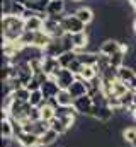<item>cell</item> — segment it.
I'll list each match as a JSON object with an SVG mask.
<instances>
[{
    "mask_svg": "<svg viewBox=\"0 0 136 147\" xmlns=\"http://www.w3.org/2000/svg\"><path fill=\"white\" fill-rule=\"evenodd\" d=\"M73 108L77 111V115H82V116H90L92 115V110H94V99L92 96L85 94L82 98H77L73 101Z\"/></svg>",
    "mask_w": 136,
    "mask_h": 147,
    "instance_id": "cell-3",
    "label": "cell"
},
{
    "mask_svg": "<svg viewBox=\"0 0 136 147\" xmlns=\"http://www.w3.org/2000/svg\"><path fill=\"white\" fill-rule=\"evenodd\" d=\"M77 58H78V53L73 50V51H65L58 60H60V63H61V67H63V69H68V67H70Z\"/></svg>",
    "mask_w": 136,
    "mask_h": 147,
    "instance_id": "cell-21",
    "label": "cell"
},
{
    "mask_svg": "<svg viewBox=\"0 0 136 147\" xmlns=\"http://www.w3.org/2000/svg\"><path fill=\"white\" fill-rule=\"evenodd\" d=\"M131 115H133V118H135V120H136V110L133 111V113H131Z\"/></svg>",
    "mask_w": 136,
    "mask_h": 147,
    "instance_id": "cell-32",
    "label": "cell"
},
{
    "mask_svg": "<svg viewBox=\"0 0 136 147\" xmlns=\"http://www.w3.org/2000/svg\"><path fill=\"white\" fill-rule=\"evenodd\" d=\"M43 26H44V19L39 17V14L34 16V17H31V19H27V21H24V29H26V31H31V33L41 31Z\"/></svg>",
    "mask_w": 136,
    "mask_h": 147,
    "instance_id": "cell-15",
    "label": "cell"
},
{
    "mask_svg": "<svg viewBox=\"0 0 136 147\" xmlns=\"http://www.w3.org/2000/svg\"><path fill=\"white\" fill-rule=\"evenodd\" d=\"M63 67H61V63H60V60L58 58H55V57H43V72L46 74L48 77H56V74L60 72Z\"/></svg>",
    "mask_w": 136,
    "mask_h": 147,
    "instance_id": "cell-6",
    "label": "cell"
},
{
    "mask_svg": "<svg viewBox=\"0 0 136 147\" xmlns=\"http://www.w3.org/2000/svg\"><path fill=\"white\" fill-rule=\"evenodd\" d=\"M75 16H77L85 26H89V24L94 21V17H95V16H94V10H92L90 7H78L77 12H75Z\"/></svg>",
    "mask_w": 136,
    "mask_h": 147,
    "instance_id": "cell-16",
    "label": "cell"
},
{
    "mask_svg": "<svg viewBox=\"0 0 136 147\" xmlns=\"http://www.w3.org/2000/svg\"><path fill=\"white\" fill-rule=\"evenodd\" d=\"M12 96H14V99L21 101V103H29V99H31V91L24 86V87H21V89L14 91V92H12Z\"/></svg>",
    "mask_w": 136,
    "mask_h": 147,
    "instance_id": "cell-23",
    "label": "cell"
},
{
    "mask_svg": "<svg viewBox=\"0 0 136 147\" xmlns=\"http://www.w3.org/2000/svg\"><path fill=\"white\" fill-rule=\"evenodd\" d=\"M55 80L58 82V86H60V89H61V91H68V89H70V86L77 80V75L71 72L70 69H61L60 72L56 74Z\"/></svg>",
    "mask_w": 136,
    "mask_h": 147,
    "instance_id": "cell-5",
    "label": "cell"
},
{
    "mask_svg": "<svg viewBox=\"0 0 136 147\" xmlns=\"http://www.w3.org/2000/svg\"><path fill=\"white\" fill-rule=\"evenodd\" d=\"M55 106H51L48 101H46V105H43L41 106V118L44 120V121H51L53 118H55Z\"/></svg>",
    "mask_w": 136,
    "mask_h": 147,
    "instance_id": "cell-24",
    "label": "cell"
},
{
    "mask_svg": "<svg viewBox=\"0 0 136 147\" xmlns=\"http://www.w3.org/2000/svg\"><path fill=\"white\" fill-rule=\"evenodd\" d=\"M117 79H119L121 82H124V84L129 87V84L136 79L135 69H133V67H129V65H124V67L117 69Z\"/></svg>",
    "mask_w": 136,
    "mask_h": 147,
    "instance_id": "cell-13",
    "label": "cell"
},
{
    "mask_svg": "<svg viewBox=\"0 0 136 147\" xmlns=\"http://www.w3.org/2000/svg\"><path fill=\"white\" fill-rule=\"evenodd\" d=\"M129 3L133 5V9H135V10H136V0H129Z\"/></svg>",
    "mask_w": 136,
    "mask_h": 147,
    "instance_id": "cell-30",
    "label": "cell"
},
{
    "mask_svg": "<svg viewBox=\"0 0 136 147\" xmlns=\"http://www.w3.org/2000/svg\"><path fill=\"white\" fill-rule=\"evenodd\" d=\"M60 139V135L55 132V130H48L46 134H43L41 137H39V147H49V146H53L56 140Z\"/></svg>",
    "mask_w": 136,
    "mask_h": 147,
    "instance_id": "cell-17",
    "label": "cell"
},
{
    "mask_svg": "<svg viewBox=\"0 0 136 147\" xmlns=\"http://www.w3.org/2000/svg\"><path fill=\"white\" fill-rule=\"evenodd\" d=\"M67 2L68 0H51L49 5H48V9H46L48 17L65 16V12H67Z\"/></svg>",
    "mask_w": 136,
    "mask_h": 147,
    "instance_id": "cell-11",
    "label": "cell"
},
{
    "mask_svg": "<svg viewBox=\"0 0 136 147\" xmlns=\"http://www.w3.org/2000/svg\"><path fill=\"white\" fill-rule=\"evenodd\" d=\"M63 147H65V146H63Z\"/></svg>",
    "mask_w": 136,
    "mask_h": 147,
    "instance_id": "cell-35",
    "label": "cell"
},
{
    "mask_svg": "<svg viewBox=\"0 0 136 147\" xmlns=\"http://www.w3.org/2000/svg\"><path fill=\"white\" fill-rule=\"evenodd\" d=\"M68 69H70L71 72H73L75 75H77V77H78V75H80V72H82V69H83V65H82V63L78 62V58H77V60H75V62H73V63H71Z\"/></svg>",
    "mask_w": 136,
    "mask_h": 147,
    "instance_id": "cell-29",
    "label": "cell"
},
{
    "mask_svg": "<svg viewBox=\"0 0 136 147\" xmlns=\"http://www.w3.org/2000/svg\"><path fill=\"white\" fill-rule=\"evenodd\" d=\"M37 147H39V146H37Z\"/></svg>",
    "mask_w": 136,
    "mask_h": 147,
    "instance_id": "cell-34",
    "label": "cell"
},
{
    "mask_svg": "<svg viewBox=\"0 0 136 147\" xmlns=\"http://www.w3.org/2000/svg\"><path fill=\"white\" fill-rule=\"evenodd\" d=\"M29 120H31V121H39V120H43V118H41V108H31V111H29Z\"/></svg>",
    "mask_w": 136,
    "mask_h": 147,
    "instance_id": "cell-28",
    "label": "cell"
},
{
    "mask_svg": "<svg viewBox=\"0 0 136 147\" xmlns=\"http://www.w3.org/2000/svg\"><path fill=\"white\" fill-rule=\"evenodd\" d=\"M90 118H94L95 121H99V123H104V125H105V123H109V121L114 118V111H112V108H111L109 105H104V106H94Z\"/></svg>",
    "mask_w": 136,
    "mask_h": 147,
    "instance_id": "cell-4",
    "label": "cell"
},
{
    "mask_svg": "<svg viewBox=\"0 0 136 147\" xmlns=\"http://www.w3.org/2000/svg\"><path fill=\"white\" fill-rule=\"evenodd\" d=\"M24 19L17 16L2 17V41H19L24 34Z\"/></svg>",
    "mask_w": 136,
    "mask_h": 147,
    "instance_id": "cell-1",
    "label": "cell"
},
{
    "mask_svg": "<svg viewBox=\"0 0 136 147\" xmlns=\"http://www.w3.org/2000/svg\"><path fill=\"white\" fill-rule=\"evenodd\" d=\"M123 48V43L116 38H105L101 43V48H99V53L102 55H107V57H112L116 51H119Z\"/></svg>",
    "mask_w": 136,
    "mask_h": 147,
    "instance_id": "cell-7",
    "label": "cell"
},
{
    "mask_svg": "<svg viewBox=\"0 0 136 147\" xmlns=\"http://www.w3.org/2000/svg\"><path fill=\"white\" fill-rule=\"evenodd\" d=\"M71 41H73V46H75V51H77V53H80V51H87L89 46H90V36H89V31H82V33L71 34Z\"/></svg>",
    "mask_w": 136,
    "mask_h": 147,
    "instance_id": "cell-8",
    "label": "cell"
},
{
    "mask_svg": "<svg viewBox=\"0 0 136 147\" xmlns=\"http://www.w3.org/2000/svg\"><path fill=\"white\" fill-rule=\"evenodd\" d=\"M99 74L95 70V67H83L82 69V72H80V79H83V80H92V79H95Z\"/></svg>",
    "mask_w": 136,
    "mask_h": 147,
    "instance_id": "cell-26",
    "label": "cell"
},
{
    "mask_svg": "<svg viewBox=\"0 0 136 147\" xmlns=\"http://www.w3.org/2000/svg\"><path fill=\"white\" fill-rule=\"evenodd\" d=\"M19 140L21 147H37L39 146V137L33 132H22L19 137H15Z\"/></svg>",
    "mask_w": 136,
    "mask_h": 147,
    "instance_id": "cell-12",
    "label": "cell"
},
{
    "mask_svg": "<svg viewBox=\"0 0 136 147\" xmlns=\"http://www.w3.org/2000/svg\"><path fill=\"white\" fill-rule=\"evenodd\" d=\"M71 2H80V0H71Z\"/></svg>",
    "mask_w": 136,
    "mask_h": 147,
    "instance_id": "cell-33",
    "label": "cell"
},
{
    "mask_svg": "<svg viewBox=\"0 0 136 147\" xmlns=\"http://www.w3.org/2000/svg\"><path fill=\"white\" fill-rule=\"evenodd\" d=\"M56 99V103H58V106H73V96L68 92V91H60L58 92V96L55 98Z\"/></svg>",
    "mask_w": 136,
    "mask_h": 147,
    "instance_id": "cell-20",
    "label": "cell"
},
{
    "mask_svg": "<svg viewBox=\"0 0 136 147\" xmlns=\"http://www.w3.org/2000/svg\"><path fill=\"white\" fill-rule=\"evenodd\" d=\"M49 128H51V130H55L60 137H61V135H65L68 130H70V127H68L61 118H53V120L49 121Z\"/></svg>",
    "mask_w": 136,
    "mask_h": 147,
    "instance_id": "cell-18",
    "label": "cell"
},
{
    "mask_svg": "<svg viewBox=\"0 0 136 147\" xmlns=\"http://www.w3.org/2000/svg\"><path fill=\"white\" fill-rule=\"evenodd\" d=\"M123 140L129 146H133V142L136 140V127H126L123 130Z\"/></svg>",
    "mask_w": 136,
    "mask_h": 147,
    "instance_id": "cell-25",
    "label": "cell"
},
{
    "mask_svg": "<svg viewBox=\"0 0 136 147\" xmlns=\"http://www.w3.org/2000/svg\"><path fill=\"white\" fill-rule=\"evenodd\" d=\"M12 7H14V0H2V17L12 16Z\"/></svg>",
    "mask_w": 136,
    "mask_h": 147,
    "instance_id": "cell-27",
    "label": "cell"
},
{
    "mask_svg": "<svg viewBox=\"0 0 136 147\" xmlns=\"http://www.w3.org/2000/svg\"><path fill=\"white\" fill-rule=\"evenodd\" d=\"M68 92L73 96V99H77V98H82V96L89 94V80H83V79L77 77V80L70 86Z\"/></svg>",
    "mask_w": 136,
    "mask_h": 147,
    "instance_id": "cell-10",
    "label": "cell"
},
{
    "mask_svg": "<svg viewBox=\"0 0 136 147\" xmlns=\"http://www.w3.org/2000/svg\"><path fill=\"white\" fill-rule=\"evenodd\" d=\"M29 105H31L33 108H41L43 105H46V99H44V96H43L41 89H39V91H33V92H31Z\"/></svg>",
    "mask_w": 136,
    "mask_h": 147,
    "instance_id": "cell-22",
    "label": "cell"
},
{
    "mask_svg": "<svg viewBox=\"0 0 136 147\" xmlns=\"http://www.w3.org/2000/svg\"><path fill=\"white\" fill-rule=\"evenodd\" d=\"M133 31H135V34H136V17H135V21H133Z\"/></svg>",
    "mask_w": 136,
    "mask_h": 147,
    "instance_id": "cell-31",
    "label": "cell"
},
{
    "mask_svg": "<svg viewBox=\"0 0 136 147\" xmlns=\"http://www.w3.org/2000/svg\"><path fill=\"white\" fill-rule=\"evenodd\" d=\"M60 91H61V89H60L58 82H56L53 77H49V79L41 86V92H43V96H44V99H46V101L55 99V98L58 96V92H60Z\"/></svg>",
    "mask_w": 136,
    "mask_h": 147,
    "instance_id": "cell-9",
    "label": "cell"
},
{
    "mask_svg": "<svg viewBox=\"0 0 136 147\" xmlns=\"http://www.w3.org/2000/svg\"><path fill=\"white\" fill-rule=\"evenodd\" d=\"M97 58H99V53H94V51H80L78 53V62L83 67H95Z\"/></svg>",
    "mask_w": 136,
    "mask_h": 147,
    "instance_id": "cell-14",
    "label": "cell"
},
{
    "mask_svg": "<svg viewBox=\"0 0 136 147\" xmlns=\"http://www.w3.org/2000/svg\"><path fill=\"white\" fill-rule=\"evenodd\" d=\"M61 28L65 29L67 34H77V33L87 31V26L77 16H65L63 21H61Z\"/></svg>",
    "mask_w": 136,
    "mask_h": 147,
    "instance_id": "cell-2",
    "label": "cell"
},
{
    "mask_svg": "<svg viewBox=\"0 0 136 147\" xmlns=\"http://www.w3.org/2000/svg\"><path fill=\"white\" fill-rule=\"evenodd\" d=\"M0 132H2V139H12V137H15L14 125H12L10 120H2L0 121Z\"/></svg>",
    "mask_w": 136,
    "mask_h": 147,
    "instance_id": "cell-19",
    "label": "cell"
}]
</instances>
